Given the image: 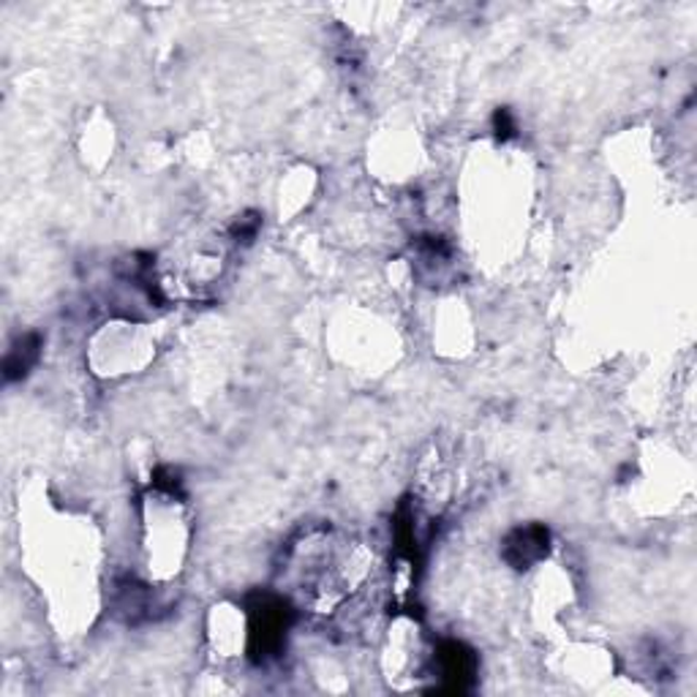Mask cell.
<instances>
[{
	"label": "cell",
	"mask_w": 697,
	"mask_h": 697,
	"mask_svg": "<svg viewBox=\"0 0 697 697\" xmlns=\"http://www.w3.org/2000/svg\"><path fill=\"white\" fill-rule=\"evenodd\" d=\"M292 621V610L281 597H262L251 608V626L249 643L256 659H267L281 648L283 635Z\"/></svg>",
	"instance_id": "1"
},
{
	"label": "cell",
	"mask_w": 697,
	"mask_h": 697,
	"mask_svg": "<svg viewBox=\"0 0 697 697\" xmlns=\"http://www.w3.org/2000/svg\"><path fill=\"white\" fill-rule=\"evenodd\" d=\"M548 529L532 523V527L515 529V532L509 534L507 543H504L502 556L515 570H529V567L537 565V561H543L545 556H548Z\"/></svg>",
	"instance_id": "2"
},
{
	"label": "cell",
	"mask_w": 697,
	"mask_h": 697,
	"mask_svg": "<svg viewBox=\"0 0 697 697\" xmlns=\"http://www.w3.org/2000/svg\"><path fill=\"white\" fill-rule=\"evenodd\" d=\"M436 664H439V675L447 681V689L460 692L474 675V654L464 646V643L447 641L439 646L436 651Z\"/></svg>",
	"instance_id": "3"
},
{
	"label": "cell",
	"mask_w": 697,
	"mask_h": 697,
	"mask_svg": "<svg viewBox=\"0 0 697 697\" xmlns=\"http://www.w3.org/2000/svg\"><path fill=\"white\" fill-rule=\"evenodd\" d=\"M39 335H23L7 355V377L9 379H23L28 373V368L39 360Z\"/></svg>",
	"instance_id": "4"
},
{
	"label": "cell",
	"mask_w": 697,
	"mask_h": 697,
	"mask_svg": "<svg viewBox=\"0 0 697 697\" xmlns=\"http://www.w3.org/2000/svg\"><path fill=\"white\" fill-rule=\"evenodd\" d=\"M496 128H498V134H502V137H509V134H512V121H509V115H507V110H498L496 112Z\"/></svg>",
	"instance_id": "5"
}]
</instances>
